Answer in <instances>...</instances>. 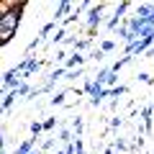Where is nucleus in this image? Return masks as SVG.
I'll return each mask as SVG.
<instances>
[{
    "label": "nucleus",
    "instance_id": "f03ea898",
    "mask_svg": "<svg viewBox=\"0 0 154 154\" xmlns=\"http://www.w3.org/2000/svg\"><path fill=\"white\" fill-rule=\"evenodd\" d=\"M100 13H103V5H95L93 11H90V18H88V26H90V31H95V26L100 23Z\"/></svg>",
    "mask_w": 154,
    "mask_h": 154
},
{
    "label": "nucleus",
    "instance_id": "7ed1b4c3",
    "mask_svg": "<svg viewBox=\"0 0 154 154\" xmlns=\"http://www.w3.org/2000/svg\"><path fill=\"white\" fill-rule=\"evenodd\" d=\"M33 141H36V139H28V141H23L21 146L16 149V154H31V149H33Z\"/></svg>",
    "mask_w": 154,
    "mask_h": 154
},
{
    "label": "nucleus",
    "instance_id": "39448f33",
    "mask_svg": "<svg viewBox=\"0 0 154 154\" xmlns=\"http://www.w3.org/2000/svg\"><path fill=\"white\" fill-rule=\"evenodd\" d=\"M13 98H18V93H16V90H11V93L5 95V100H3V108H5V110L13 105Z\"/></svg>",
    "mask_w": 154,
    "mask_h": 154
},
{
    "label": "nucleus",
    "instance_id": "ddd939ff",
    "mask_svg": "<svg viewBox=\"0 0 154 154\" xmlns=\"http://www.w3.org/2000/svg\"><path fill=\"white\" fill-rule=\"evenodd\" d=\"M146 54H154V46H152V49H149V51H146Z\"/></svg>",
    "mask_w": 154,
    "mask_h": 154
},
{
    "label": "nucleus",
    "instance_id": "20e7f679",
    "mask_svg": "<svg viewBox=\"0 0 154 154\" xmlns=\"http://www.w3.org/2000/svg\"><path fill=\"white\" fill-rule=\"evenodd\" d=\"M85 62V57H80V54H75V57H69L67 59V69H72V67H80Z\"/></svg>",
    "mask_w": 154,
    "mask_h": 154
},
{
    "label": "nucleus",
    "instance_id": "0eeeda50",
    "mask_svg": "<svg viewBox=\"0 0 154 154\" xmlns=\"http://www.w3.org/2000/svg\"><path fill=\"white\" fill-rule=\"evenodd\" d=\"M116 75H118V72H113V69H108V75H105V85H113L116 80H118V77H116Z\"/></svg>",
    "mask_w": 154,
    "mask_h": 154
},
{
    "label": "nucleus",
    "instance_id": "1a4fd4ad",
    "mask_svg": "<svg viewBox=\"0 0 154 154\" xmlns=\"http://www.w3.org/2000/svg\"><path fill=\"white\" fill-rule=\"evenodd\" d=\"M69 8H72L69 3H62V5H59V11H57V18H62V16H64L67 11H69Z\"/></svg>",
    "mask_w": 154,
    "mask_h": 154
},
{
    "label": "nucleus",
    "instance_id": "f8f14e48",
    "mask_svg": "<svg viewBox=\"0 0 154 154\" xmlns=\"http://www.w3.org/2000/svg\"><path fill=\"white\" fill-rule=\"evenodd\" d=\"M16 93H18V95H26V93H28V85H21V88H18Z\"/></svg>",
    "mask_w": 154,
    "mask_h": 154
},
{
    "label": "nucleus",
    "instance_id": "6e6552de",
    "mask_svg": "<svg viewBox=\"0 0 154 154\" xmlns=\"http://www.w3.org/2000/svg\"><path fill=\"white\" fill-rule=\"evenodd\" d=\"M123 93H126V88H123V85H118V88L108 90V95H113V98H118V95H123Z\"/></svg>",
    "mask_w": 154,
    "mask_h": 154
},
{
    "label": "nucleus",
    "instance_id": "9d476101",
    "mask_svg": "<svg viewBox=\"0 0 154 154\" xmlns=\"http://www.w3.org/2000/svg\"><path fill=\"white\" fill-rule=\"evenodd\" d=\"M113 49V41H103V46H100V51H110Z\"/></svg>",
    "mask_w": 154,
    "mask_h": 154
},
{
    "label": "nucleus",
    "instance_id": "9b49d317",
    "mask_svg": "<svg viewBox=\"0 0 154 154\" xmlns=\"http://www.w3.org/2000/svg\"><path fill=\"white\" fill-rule=\"evenodd\" d=\"M51 103H54V105H57V103H64V93H59V95H57L54 100H51Z\"/></svg>",
    "mask_w": 154,
    "mask_h": 154
},
{
    "label": "nucleus",
    "instance_id": "423d86ee",
    "mask_svg": "<svg viewBox=\"0 0 154 154\" xmlns=\"http://www.w3.org/2000/svg\"><path fill=\"white\" fill-rule=\"evenodd\" d=\"M41 128H44V123H38V121H33V123H31V134H33V139L41 134Z\"/></svg>",
    "mask_w": 154,
    "mask_h": 154
},
{
    "label": "nucleus",
    "instance_id": "f257e3e1",
    "mask_svg": "<svg viewBox=\"0 0 154 154\" xmlns=\"http://www.w3.org/2000/svg\"><path fill=\"white\" fill-rule=\"evenodd\" d=\"M23 8H26V3H23L18 11H11V13H3V16H0V44H3V46L11 44L13 33H16L18 23H21V11H23Z\"/></svg>",
    "mask_w": 154,
    "mask_h": 154
}]
</instances>
